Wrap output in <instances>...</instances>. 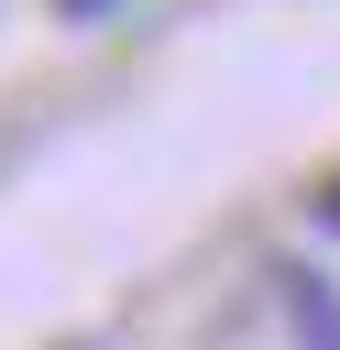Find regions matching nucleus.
<instances>
[{
  "label": "nucleus",
  "mask_w": 340,
  "mask_h": 350,
  "mask_svg": "<svg viewBox=\"0 0 340 350\" xmlns=\"http://www.w3.org/2000/svg\"><path fill=\"white\" fill-rule=\"evenodd\" d=\"M55 11H66V22H110L121 0H55Z\"/></svg>",
  "instance_id": "f03ea898"
},
{
  "label": "nucleus",
  "mask_w": 340,
  "mask_h": 350,
  "mask_svg": "<svg viewBox=\"0 0 340 350\" xmlns=\"http://www.w3.org/2000/svg\"><path fill=\"white\" fill-rule=\"evenodd\" d=\"M318 230H340V175H329V186H318Z\"/></svg>",
  "instance_id": "7ed1b4c3"
},
{
  "label": "nucleus",
  "mask_w": 340,
  "mask_h": 350,
  "mask_svg": "<svg viewBox=\"0 0 340 350\" xmlns=\"http://www.w3.org/2000/svg\"><path fill=\"white\" fill-rule=\"evenodd\" d=\"M285 317L307 328V350H340V295H329L307 262H285Z\"/></svg>",
  "instance_id": "f257e3e1"
}]
</instances>
